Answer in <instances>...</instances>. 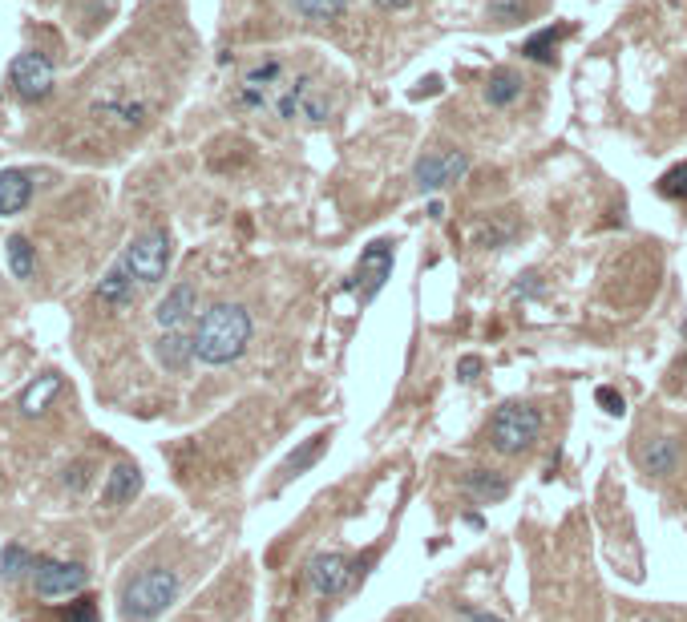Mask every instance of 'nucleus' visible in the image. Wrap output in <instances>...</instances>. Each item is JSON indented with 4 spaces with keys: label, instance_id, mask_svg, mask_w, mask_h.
Returning a JSON list of instances; mask_svg holds the SVG:
<instances>
[{
    "label": "nucleus",
    "instance_id": "1",
    "mask_svg": "<svg viewBox=\"0 0 687 622\" xmlns=\"http://www.w3.org/2000/svg\"><path fill=\"white\" fill-rule=\"evenodd\" d=\"M251 311L243 303H211L199 324H194V356L199 364H211V368H223V364H235L247 344H251Z\"/></svg>",
    "mask_w": 687,
    "mask_h": 622
},
{
    "label": "nucleus",
    "instance_id": "2",
    "mask_svg": "<svg viewBox=\"0 0 687 622\" xmlns=\"http://www.w3.org/2000/svg\"><path fill=\"white\" fill-rule=\"evenodd\" d=\"M174 598H178V574L170 566H150L134 574L118 594L126 622H154Z\"/></svg>",
    "mask_w": 687,
    "mask_h": 622
},
{
    "label": "nucleus",
    "instance_id": "3",
    "mask_svg": "<svg viewBox=\"0 0 687 622\" xmlns=\"http://www.w3.org/2000/svg\"><path fill=\"white\" fill-rule=\"evenodd\" d=\"M271 114H275V118H283V122L324 126V122L332 118V93H328V85H324L316 73L296 69V73L287 77L283 93L275 97V110H271Z\"/></svg>",
    "mask_w": 687,
    "mask_h": 622
},
{
    "label": "nucleus",
    "instance_id": "4",
    "mask_svg": "<svg viewBox=\"0 0 687 622\" xmlns=\"http://www.w3.org/2000/svg\"><path fill=\"white\" fill-rule=\"evenodd\" d=\"M291 73H296V69H291L287 57H279V53L259 57L255 65H247V73H243V81L235 89V106H243L251 114H271L275 110V97L283 93V85H287Z\"/></svg>",
    "mask_w": 687,
    "mask_h": 622
},
{
    "label": "nucleus",
    "instance_id": "5",
    "mask_svg": "<svg viewBox=\"0 0 687 622\" xmlns=\"http://www.w3.org/2000/svg\"><path fill=\"white\" fill-rule=\"evenodd\" d=\"M542 433V412L534 404L522 400H506L494 417H489V445H494L502 457H518L526 453Z\"/></svg>",
    "mask_w": 687,
    "mask_h": 622
},
{
    "label": "nucleus",
    "instance_id": "6",
    "mask_svg": "<svg viewBox=\"0 0 687 622\" xmlns=\"http://www.w3.org/2000/svg\"><path fill=\"white\" fill-rule=\"evenodd\" d=\"M170 255H174V239H170L166 227H150V231H142V235L126 247V263H130V271H134V279H138L142 287H154V283L166 279Z\"/></svg>",
    "mask_w": 687,
    "mask_h": 622
},
{
    "label": "nucleus",
    "instance_id": "7",
    "mask_svg": "<svg viewBox=\"0 0 687 622\" xmlns=\"http://www.w3.org/2000/svg\"><path fill=\"white\" fill-rule=\"evenodd\" d=\"M368 562H372V554H368L364 562H352V558H344V554H316V558H308L304 578H308V586H312L316 594L336 598V594H344L348 586H356V582L364 578V566H368Z\"/></svg>",
    "mask_w": 687,
    "mask_h": 622
},
{
    "label": "nucleus",
    "instance_id": "8",
    "mask_svg": "<svg viewBox=\"0 0 687 622\" xmlns=\"http://www.w3.org/2000/svg\"><path fill=\"white\" fill-rule=\"evenodd\" d=\"M469 174V154L465 150H429L413 162V186L421 194H437Z\"/></svg>",
    "mask_w": 687,
    "mask_h": 622
},
{
    "label": "nucleus",
    "instance_id": "9",
    "mask_svg": "<svg viewBox=\"0 0 687 622\" xmlns=\"http://www.w3.org/2000/svg\"><path fill=\"white\" fill-rule=\"evenodd\" d=\"M392 263H397V243L392 239H372L364 251H360V263H356V299L360 303H372L380 295V287L392 279Z\"/></svg>",
    "mask_w": 687,
    "mask_h": 622
},
{
    "label": "nucleus",
    "instance_id": "10",
    "mask_svg": "<svg viewBox=\"0 0 687 622\" xmlns=\"http://www.w3.org/2000/svg\"><path fill=\"white\" fill-rule=\"evenodd\" d=\"M29 578L41 598H69L89 586V570L81 562H57V558H37Z\"/></svg>",
    "mask_w": 687,
    "mask_h": 622
},
{
    "label": "nucleus",
    "instance_id": "11",
    "mask_svg": "<svg viewBox=\"0 0 687 622\" xmlns=\"http://www.w3.org/2000/svg\"><path fill=\"white\" fill-rule=\"evenodd\" d=\"M9 77H13V89H17L21 101H45V97L53 93V85H57L53 61H49L45 53H37V49L21 53V57L9 65Z\"/></svg>",
    "mask_w": 687,
    "mask_h": 622
},
{
    "label": "nucleus",
    "instance_id": "12",
    "mask_svg": "<svg viewBox=\"0 0 687 622\" xmlns=\"http://www.w3.org/2000/svg\"><path fill=\"white\" fill-rule=\"evenodd\" d=\"M199 311V291H194V283H174L162 299H158V307H154V324L162 328V332H178V328H186L190 324V316Z\"/></svg>",
    "mask_w": 687,
    "mask_h": 622
},
{
    "label": "nucleus",
    "instance_id": "13",
    "mask_svg": "<svg viewBox=\"0 0 687 622\" xmlns=\"http://www.w3.org/2000/svg\"><path fill=\"white\" fill-rule=\"evenodd\" d=\"M134 295H138V279H134L130 263H126V255H122V259L110 263V271H106L102 279H97V303H106V307H126V303H134Z\"/></svg>",
    "mask_w": 687,
    "mask_h": 622
},
{
    "label": "nucleus",
    "instance_id": "14",
    "mask_svg": "<svg viewBox=\"0 0 687 622\" xmlns=\"http://www.w3.org/2000/svg\"><path fill=\"white\" fill-rule=\"evenodd\" d=\"M33 198V174L29 170H0V219L21 215Z\"/></svg>",
    "mask_w": 687,
    "mask_h": 622
},
{
    "label": "nucleus",
    "instance_id": "15",
    "mask_svg": "<svg viewBox=\"0 0 687 622\" xmlns=\"http://www.w3.org/2000/svg\"><path fill=\"white\" fill-rule=\"evenodd\" d=\"M154 360L166 368V372H186L194 360V336H186L182 328L178 332H162L158 340H154Z\"/></svg>",
    "mask_w": 687,
    "mask_h": 622
},
{
    "label": "nucleus",
    "instance_id": "16",
    "mask_svg": "<svg viewBox=\"0 0 687 622\" xmlns=\"http://www.w3.org/2000/svg\"><path fill=\"white\" fill-rule=\"evenodd\" d=\"M461 489H465L473 501H481V505H498V501L510 497V481H506L502 473H494V469H473V473H465Z\"/></svg>",
    "mask_w": 687,
    "mask_h": 622
},
{
    "label": "nucleus",
    "instance_id": "17",
    "mask_svg": "<svg viewBox=\"0 0 687 622\" xmlns=\"http://www.w3.org/2000/svg\"><path fill=\"white\" fill-rule=\"evenodd\" d=\"M138 493H142V473L134 465H114V473L106 481V493H102V505L118 509V505H130Z\"/></svg>",
    "mask_w": 687,
    "mask_h": 622
},
{
    "label": "nucleus",
    "instance_id": "18",
    "mask_svg": "<svg viewBox=\"0 0 687 622\" xmlns=\"http://www.w3.org/2000/svg\"><path fill=\"white\" fill-rule=\"evenodd\" d=\"M324 449H328V433H316V437H308L296 453H291L283 465H279V485H287V481H296V477H304L320 457H324Z\"/></svg>",
    "mask_w": 687,
    "mask_h": 622
},
{
    "label": "nucleus",
    "instance_id": "19",
    "mask_svg": "<svg viewBox=\"0 0 687 622\" xmlns=\"http://www.w3.org/2000/svg\"><path fill=\"white\" fill-rule=\"evenodd\" d=\"M639 465H643L647 473H655V477L675 473V465H679V441H675V437H655V441H647V445L639 449Z\"/></svg>",
    "mask_w": 687,
    "mask_h": 622
},
{
    "label": "nucleus",
    "instance_id": "20",
    "mask_svg": "<svg viewBox=\"0 0 687 622\" xmlns=\"http://www.w3.org/2000/svg\"><path fill=\"white\" fill-rule=\"evenodd\" d=\"M61 372H41L25 392H21V412H25V417H41V412L53 404V396L61 392Z\"/></svg>",
    "mask_w": 687,
    "mask_h": 622
},
{
    "label": "nucleus",
    "instance_id": "21",
    "mask_svg": "<svg viewBox=\"0 0 687 622\" xmlns=\"http://www.w3.org/2000/svg\"><path fill=\"white\" fill-rule=\"evenodd\" d=\"M522 97V77L514 69H494L485 81V106H494V110H506L514 106V101Z\"/></svg>",
    "mask_w": 687,
    "mask_h": 622
},
{
    "label": "nucleus",
    "instance_id": "22",
    "mask_svg": "<svg viewBox=\"0 0 687 622\" xmlns=\"http://www.w3.org/2000/svg\"><path fill=\"white\" fill-rule=\"evenodd\" d=\"M33 566H37V558L21 542H9L5 550H0V578H5V582H17V578L33 574Z\"/></svg>",
    "mask_w": 687,
    "mask_h": 622
},
{
    "label": "nucleus",
    "instance_id": "23",
    "mask_svg": "<svg viewBox=\"0 0 687 622\" xmlns=\"http://www.w3.org/2000/svg\"><path fill=\"white\" fill-rule=\"evenodd\" d=\"M291 9H296L304 21H316V25H328V21H340L348 0H291Z\"/></svg>",
    "mask_w": 687,
    "mask_h": 622
},
{
    "label": "nucleus",
    "instance_id": "24",
    "mask_svg": "<svg viewBox=\"0 0 687 622\" xmlns=\"http://www.w3.org/2000/svg\"><path fill=\"white\" fill-rule=\"evenodd\" d=\"M9 267H13L17 279H33L37 275V251H33V243L25 235L9 239Z\"/></svg>",
    "mask_w": 687,
    "mask_h": 622
},
{
    "label": "nucleus",
    "instance_id": "25",
    "mask_svg": "<svg viewBox=\"0 0 687 622\" xmlns=\"http://www.w3.org/2000/svg\"><path fill=\"white\" fill-rule=\"evenodd\" d=\"M97 114H106L114 126H142L146 106L142 101H114V106H97Z\"/></svg>",
    "mask_w": 687,
    "mask_h": 622
},
{
    "label": "nucleus",
    "instance_id": "26",
    "mask_svg": "<svg viewBox=\"0 0 687 622\" xmlns=\"http://www.w3.org/2000/svg\"><path fill=\"white\" fill-rule=\"evenodd\" d=\"M562 33H566V29H554V25H550V29L534 33V37L526 41V49H522V53H526L530 61H542V65H546V61H554V45H558V37H562Z\"/></svg>",
    "mask_w": 687,
    "mask_h": 622
},
{
    "label": "nucleus",
    "instance_id": "27",
    "mask_svg": "<svg viewBox=\"0 0 687 622\" xmlns=\"http://www.w3.org/2000/svg\"><path fill=\"white\" fill-rule=\"evenodd\" d=\"M526 17H530L526 0H489V21L494 25H518Z\"/></svg>",
    "mask_w": 687,
    "mask_h": 622
},
{
    "label": "nucleus",
    "instance_id": "28",
    "mask_svg": "<svg viewBox=\"0 0 687 622\" xmlns=\"http://www.w3.org/2000/svg\"><path fill=\"white\" fill-rule=\"evenodd\" d=\"M659 190H663L667 198H687V166H675L671 174H663Z\"/></svg>",
    "mask_w": 687,
    "mask_h": 622
},
{
    "label": "nucleus",
    "instance_id": "29",
    "mask_svg": "<svg viewBox=\"0 0 687 622\" xmlns=\"http://www.w3.org/2000/svg\"><path fill=\"white\" fill-rule=\"evenodd\" d=\"M61 622H102V618H97V606H93L89 598H81V602H73V606H65V614H61Z\"/></svg>",
    "mask_w": 687,
    "mask_h": 622
},
{
    "label": "nucleus",
    "instance_id": "30",
    "mask_svg": "<svg viewBox=\"0 0 687 622\" xmlns=\"http://www.w3.org/2000/svg\"><path fill=\"white\" fill-rule=\"evenodd\" d=\"M514 291H518L522 299H538V295L546 291V283H542V275H538V271H526V275H518Z\"/></svg>",
    "mask_w": 687,
    "mask_h": 622
},
{
    "label": "nucleus",
    "instance_id": "31",
    "mask_svg": "<svg viewBox=\"0 0 687 622\" xmlns=\"http://www.w3.org/2000/svg\"><path fill=\"white\" fill-rule=\"evenodd\" d=\"M595 400L603 404V412H611V417H623V412H627V404H623V396H619L615 388H607V384H603V388L595 392Z\"/></svg>",
    "mask_w": 687,
    "mask_h": 622
},
{
    "label": "nucleus",
    "instance_id": "32",
    "mask_svg": "<svg viewBox=\"0 0 687 622\" xmlns=\"http://www.w3.org/2000/svg\"><path fill=\"white\" fill-rule=\"evenodd\" d=\"M477 376H481V356H461V360H457V380L473 384Z\"/></svg>",
    "mask_w": 687,
    "mask_h": 622
},
{
    "label": "nucleus",
    "instance_id": "33",
    "mask_svg": "<svg viewBox=\"0 0 687 622\" xmlns=\"http://www.w3.org/2000/svg\"><path fill=\"white\" fill-rule=\"evenodd\" d=\"M65 485H69V489L89 485V465H73V469H69V477H65Z\"/></svg>",
    "mask_w": 687,
    "mask_h": 622
},
{
    "label": "nucleus",
    "instance_id": "34",
    "mask_svg": "<svg viewBox=\"0 0 687 622\" xmlns=\"http://www.w3.org/2000/svg\"><path fill=\"white\" fill-rule=\"evenodd\" d=\"M417 5V0H376V9H384V13H409Z\"/></svg>",
    "mask_w": 687,
    "mask_h": 622
},
{
    "label": "nucleus",
    "instance_id": "35",
    "mask_svg": "<svg viewBox=\"0 0 687 622\" xmlns=\"http://www.w3.org/2000/svg\"><path fill=\"white\" fill-rule=\"evenodd\" d=\"M465 618H469V622H506V618H498V614H485V610H465Z\"/></svg>",
    "mask_w": 687,
    "mask_h": 622
},
{
    "label": "nucleus",
    "instance_id": "36",
    "mask_svg": "<svg viewBox=\"0 0 687 622\" xmlns=\"http://www.w3.org/2000/svg\"><path fill=\"white\" fill-rule=\"evenodd\" d=\"M441 215H445V206L433 198V202H429V219H441Z\"/></svg>",
    "mask_w": 687,
    "mask_h": 622
}]
</instances>
